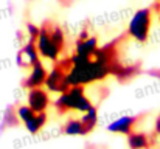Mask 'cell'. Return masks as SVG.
Segmentation results:
<instances>
[{
	"label": "cell",
	"instance_id": "3957f363",
	"mask_svg": "<svg viewBox=\"0 0 160 149\" xmlns=\"http://www.w3.org/2000/svg\"><path fill=\"white\" fill-rule=\"evenodd\" d=\"M151 23H152V9L142 8V9L135 11V14L132 16V19L128 25V34L132 39H135L137 42L143 44L149 37Z\"/></svg>",
	"mask_w": 160,
	"mask_h": 149
},
{
	"label": "cell",
	"instance_id": "9a60e30c",
	"mask_svg": "<svg viewBox=\"0 0 160 149\" xmlns=\"http://www.w3.org/2000/svg\"><path fill=\"white\" fill-rule=\"evenodd\" d=\"M17 113H16V110L14 112H11L9 109L5 112V115H3V121H2V124L3 126H16L17 124Z\"/></svg>",
	"mask_w": 160,
	"mask_h": 149
},
{
	"label": "cell",
	"instance_id": "2e32d148",
	"mask_svg": "<svg viewBox=\"0 0 160 149\" xmlns=\"http://www.w3.org/2000/svg\"><path fill=\"white\" fill-rule=\"evenodd\" d=\"M39 30H41V27H38V25H34V23H27V34H28V37H30V42H36V41H38Z\"/></svg>",
	"mask_w": 160,
	"mask_h": 149
},
{
	"label": "cell",
	"instance_id": "ffe728a7",
	"mask_svg": "<svg viewBox=\"0 0 160 149\" xmlns=\"http://www.w3.org/2000/svg\"><path fill=\"white\" fill-rule=\"evenodd\" d=\"M159 9H160V0H159Z\"/></svg>",
	"mask_w": 160,
	"mask_h": 149
},
{
	"label": "cell",
	"instance_id": "e0dca14e",
	"mask_svg": "<svg viewBox=\"0 0 160 149\" xmlns=\"http://www.w3.org/2000/svg\"><path fill=\"white\" fill-rule=\"evenodd\" d=\"M148 73H149V76H152V78H159L160 79V68H152V70H149Z\"/></svg>",
	"mask_w": 160,
	"mask_h": 149
},
{
	"label": "cell",
	"instance_id": "8992f818",
	"mask_svg": "<svg viewBox=\"0 0 160 149\" xmlns=\"http://www.w3.org/2000/svg\"><path fill=\"white\" fill-rule=\"evenodd\" d=\"M98 50V39L95 36H89L86 31H82L76 41L75 45V54L78 56H86V57H92L95 54V51Z\"/></svg>",
	"mask_w": 160,
	"mask_h": 149
},
{
	"label": "cell",
	"instance_id": "ba28073f",
	"mask_svg": "<svg viewBox=\"0 0 160 149\" xmlns=\"http://www.w3.org/2000/svg\"><path fill=\"white\" fill-rule=\"evenodd\" d=\"M47 70L45 67L42 65V62H38L36 65L31 67V73L28 75V78L22 82V86L28 90L31 89H36V87H42L45 84V79H47Z\"/></svg>",
	"mask_w": 160,
	"mask_h": 149
},
{
	"label": "cell",
	"instance_id": "9c48e42d",
	"mask_svg": "<svg viewBox=\"0 0 160 149\" xmlns=\"http://www.w3.org/2000/svg\"><path fill=\"white\" fill-rule=\"evenodd\" d=\"M140 73V65L134 64V65H124L123 62H117L112 68V75L120 81V82H126L129 79H132L134 76H137Z\"/></svg>",
	"mask_w": 160,
	"mask_h": 149
},
{
	"label": "cell",
	"instance_id": "7a4b0ae2",
	"mask_svg": "<svg viewBox=\"0 0 160 149\" xmlns=\"http://www.w3.org/2000/svg\"><path fill=\"white\" fill-rule=\"evenodd\" d=\"M54 107L59 113H65L70 110L87 112L93 107V104L87 98L82 86H73L59 95V98L54 101Z\"/></svg>",
	"mask_w": 160,
	"mask_h": 149
},
{
	"label": "cell",
	"instance_id": "7c38bea8",
	"mask_svg": "<svg viewBox=\"0 0 160 149\" xmlns=\"http://www.w3.org/2000/svg\"><path fill=\"white\" fill-rule=\"evenodd\" d=\"M47 120H48V117H47V113L45 112H36V115L28 121V123H25L23 126L27 127V131L30 132V134H38L39 131H42V127L47 124Z\"/></svg>",
	"mask_w": 160,
	"mask_h": 149
},
{
	"label": "cell",
	"instance_id": "d6986e66",
	"mask_svg": "<svg viewBox=\"0 0 160 149\" xmlns=\"http://www.w3.org/2000/svg\"><path fill=\"white\" fill-rule=\"evenodd\" d=\"M159 19H160V9H159Z\"/></svg>",
	"mask_w": 160,
	"mask_h": 149
},
{
	"label": "cell",
	"instance_id": "8fae6325",
	"mask_svg": "<svg viewBox=\"0 0 160 149\" xmlns=\"http://www.w3.org/2000/svg\"><path fill=\"white\" fill-rule=\"evenodd\" d=\"M61 131H62V134L70 135V137H75V135H78V137H84V135L89 134L87 129L84 127V124H82L81 120H70V121H67V123L62 126Z\"/></svg>",
	"mask_w": 160,
	"mask_h": 149
},
{
	"label": "cell",
	"instance_id": "6da1fadb",
	"mask_svg": "<svg viewBox=\"0 0 160 149\" xmlns=\"http://www.w3.org/2000/svg\"><path fill=\"white\" fill-rule=\"evenodd\" d=\"M65 37L64 31L56 23H42L39 30V36L36 41V47L39 50V54H42L45 59H50L58 62V57L64 48Z\"/></svg>",
	"mask_w": 160,
	"mask_h": 149
},
{
	"label": "cell",
	"instance_id": "4fadbf2b",
	"mask_svg": "<svg viewBox=\"0 0 160 149\" xmlns=\"http://www.w3.org/2000/svg\"><path fill=\"white\" fill-rule=\"evenodd\" d=\"M81 121H82L84 127L87 129V132L90 134V132L97 127V124H98V110H97V107L93 106L90 110L84 112V115H82Z\"/></svg>",
	"mask_w": 160,
	"mask_h": 149
},
{
	"label": "cell",
	"instance_id": "5bb4252c",
	"mask_svg": "<svg viewBox=\"0 0 160 149\" xmlns=\"http://www.w3.org/2000/svg\"><path fill=\"white\" fill-rule=\"evenodd\" d=\"M16 113H17V118L25 124V123H28L34 115H36V112L30 107V106H27V104H23V106H19L17 109H16Z\"/></svg>",
	"mask_w": 160,
	"mask_h": 149
},
{
	"label": "cell",
	"instance_id": "30bf717a",
	"mask_svg": "<svg viewBox=\"0 0 160 149\" xmlns=\"http://www.w3.org/2000/svg\"><path fill=\"white\" fill-rule=\"evenodd\" d=\"M152 145V140L148 134H143V132H131L128 135V146L129 149H148L151 148Z\"/></svg>",
	"mask_w": 160,
	"mask_h": 149
},
{
	"label": "cell",
	"instance_id": "277c9868",
	"mask_svg": "<svg viewBox=\"0 0 160 149\" xmlns=\"http://www.w3.org/2000/svg\"><path fill=\"white\" fill-rule=\"evenodd\" d=\"M16 61H17V65L19 67H33L36 65L39 61V50L36 47V42H27L20 51L17 53L16 56Z\"/></svg>",
	"mask_w": 160,
	"mask_h": 149
},
{
	"label": "cell",
	"instance_id": "52a82bcc",
	"mask_svg": "<svg viewBox=\"0 0 160 149\" xmlns=\"http://www.w3.org/2000/svg\"><path fill=\"white\" fill-rule=\"evenodd\" d=\"M138 121V117H131V115H126V117H120L118 120L112 121L109 126H107V131L109 132H113V134H121V135H129L131 132H134V127Z\"/></svg>",
	"mask_w": 160,
	"mask_h": 149
},
{
	"label": "cell",
	"instance_id": "5b68a950",
	"mask_svg": "<svg viewBox=\"0 0 160 149\" xmlns=\"http://www.w3.org/2000/svg\"><path fill=\"white\" fill-rule=\"evenodd\" d=\"M27 101H28V106L34 112H45L47 107L50 106V95L42 87H36V89L28 90Z\"/></svg>",
	"mask_w": 160,
	"mask_h": 149
},
{
	"label": "cell",
	"instance_id": "ac0fdd59",
	"mask_svg": "<svg viewBox=\"0 0 160 149\" xmlns=\"http://www.w3.org/2000/svg\"><path fill=\"white\" fill-rule=\"evenodd\" d=\"M156 132L160 134V117L157 118V121H156Z\"/></svg>",
	"mask_w": 160,
	"mask_h": 149
}]
</instances>
